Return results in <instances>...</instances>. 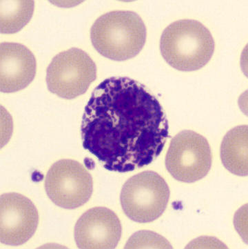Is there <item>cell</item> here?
<instances>
[{"label": "cell", "mask_w": 248, "mask_h": 249, "mask_svg": "<svg viewBox=\"0 0 248 249\" xmlns=\"http://www.w3.org/2000/svg\"><path fill=\"white\" fill-rule=\"evenodd\" d=\"M83 148L105 169L128 173L153 162L169 134L162 105L145 86L112 77L95 89L81 127Z\"/></svg>", "instance_id": "cell-1"}, {"label": "cell", "mask_w": 248, "mask_h": 249, "mask_svg": "<svg viewBox=\"0 0 248 249\" xmlns=\"http://www.w3.org/2000/svg\"><path fill=\"white\" fill-rule=\"evenodd\" d=\"M147 30L137 13L115 11L106 13L95 21L90 39L99 53L115 61L133 58L146 44Z\"/></svg>", "instance_id": "cell-2"}, {"label": "cell", "mask_w": 248, "mask_h": 249, "mask_svg": "<svg viewBox=\"0 0 248 249\" xmlns=\"http://www.w3.org/2000/svg\"><path fill=\"white\" fill-rule=\"evenodd\" d=\"M215 43L209 29L195 19H181L163 31L160 39L162 57L181 71L198 70L213 57Z\"/></svg>", "instance_id": "cell-3"}, {"label": "cell", "mask_w": 248, "mask_h": 249, "mask_svg": "<svg viewBox=\"0 0 248 249\" xmlns=\"http://www.w3.org/2000/svg\"><path fill=\"white\" fill-rule=\"evenodd\" d=\"M170 195L168 185L158 173L144 171L125 183L120 202L124 213L131 220L149 223L163 215Z\"/></svg>", "instance_id": "cell-4"}, {"label": "cell", "mask_w": 248, "mask_h": 249, "mask_svg": "<svg viewBox=\"0 0 248 249\" xmlns=\"http://www.w3.org/2000/svg\"><path fill=\"white\" fill-rule=\"evenodd\" d=\"M96 78L94 61L85 51L72 48L53 57L48 67L46 79L51 93L72 100L86 93Z\"/></svg>", "instance_id": "cell-5"}, {"label": "cell", "mask_w": 248, "mask_h": 249, "mask_svg": "<svg viewBox=\"0 0 248 249\" xmlns=\"http://www.w3.org/2000/svg\"><path fill=\"white\" fill-rule=\"evenodd\" d=\"M213 156L208 140L193 131L180 132L172 138L166 156L165 167L180 182L193 183L209 173Z\"/></svg>", "instance_id": "cell-6"}, {"label": "cell", "mask_w": 248, "mask_h": 249, "mask_svg": "<svg viewBox=\"0 0 248 249\" xmlns=\"http://www.w3.org/2000/svg\"><path fill=\"white\" fill-rule=\"evenodd\" d=\"M45 189L48 197L55 205L75 209L84 205L91 197L93 178L78 161L61 160L48 171Z\"/></svg>", "instance_id": "cell-7"}, {"label": "cell", "mask_w": 248, "mask_h": 249, "mask_svg": "<svg viewBox=\"0 0 248 249\" xmlns=\"http://www.w3.org/2000/svg\"><path fill=\"white\" fill-rule=\"evenodd\" d=\"M39 213L32 201L16 193L0 197V241L9 246L24 245L37 230Z\"/></svg>", "instance_id": "cell-8"}, {"label": "cell", "mask_w": 248, "mask_h": 249, "mask_svg": "<svg viewBox=\"0 0 248 249\" xmlns=\"http://www.w3.org/2000/svg\"><path fill=\"white\" fill-rule=\"evenodd\" d=\"M121 232V222L115 212L106 207H95L77 220L75 240L79 249H116Z\"/></svg>", "instance_id": "cell-9"}, {"label": "cell", "mask_w": 248, "mask_h": 249, "mask_svg": "<svg viewBox=\"0 0 248 249\" xmlns=\"http://www.w3.org/2000/svg\"><path fill=\"white\" fill-rule=\"evenodd\" d=\"M37 62L32 52L17 43L0 44V90L15 93L25 89L34 80Z\"/></svg>", "instance_id": "cell-10"}, {"label": "cell", "mask_w": 248, "mask_h": 249, "mask_svg": "<svg viewBox=\"0 0 248 249\" xmlns=\"http://www.w3.org/2000/svg\"><path fill=\"white\" fill-rule=\"evenodd\" d=\"M247 125L238 126L227 133L221 146V159L223 166L232 174H248Z\"/></svg>", "instance_id": "cell-11"}, {"label": "cell", "mask_w": 248, "mask_h": 249, "mask_svg": "<svg viewBox=\"0 0 248 249\" xmlns=\"http://www.w3.org/2000/svg\"><path fill=\"white\" fill-rule=\"evenodd\" d=\"M1 33H17L26 26L34 12L33 1H1Z\"/></svg>", "instance_id": "cell-12"}, {"label": "cell", "mask_w": 248, "mask_h": 249, "mask_svg": "<svg viewBox=\"0 0 248 249\" xmlns=\"http://www.w3.org/2000/svg\"><path fill=\"white\" fill-rule=\"evenodd\" d=\"M146 248L172 249V246L158 234L143 231L134 234L125 247V249Z\"/></svg>", "instance_id": "cell-13"}]
</instances>
